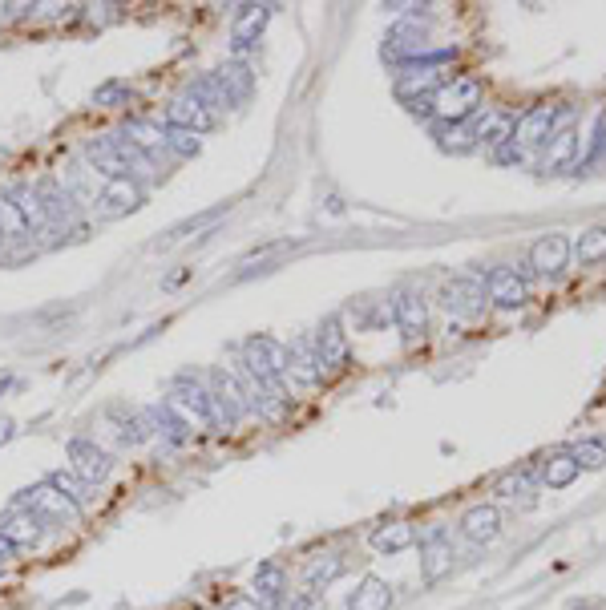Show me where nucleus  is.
I'll return each mask as SVG.
<instances>
[{"label":"nucleus","mask_w":606,"mask_h":610,"mask_svg":"<svg viewBox=\"0 0 606 610\" xmlns=\"http://www.w3.org/2000/svg\"><path fill=\"white\" fill-rule=\"evenodd\" d=\"M207 388H211V400H215V425L219 429H235L251 409L243 384L235 380V372L231 368H211L207 372Z\"/></svg>","instance_id":"nucleus-1"},{"label":"nucleus","mask_w":606,"mask_h":610,"mask_svg":"<svg viewBox=\"0 0 606 610\" xmlns=\"http://www.w3.org/2000/svg\"><path fill=\"white\" fill-rule=\"evenodd\" d=\"M477 106H481V85L473 77H453L433 93V114L453 126H461L469 114H477Z\"/></svg>","instance_id":"nucleus-2"},{"label":"nucleus","mask_w":606,"mask_h":610,"mask_svg":"<svg viewBox=\"0 0 606 610\" xmlns=\"http://www.w3.org/2000/svg\"><path fill=\"white\" fill-rule=\"evenodd\" d=\"M170 404L186 417V421H198V425H215V400H211V388L202 376L194 372H182L170 388Z\"/></svg>","instance_id":"nucleus-3"},{"label":"nucleus","mask_w":606,"mask_h":610,"mask_svg":"<svg viewBox=\"0 0 606 610\" xmlns=\"http://www.w3.org/2000/svg\"><path fill=\"white\" fill-rule=\"evenodd\" d=\"M21 510H29V514H37L41 522H77L81 518V510L65 497V493H57L49 481H41V485H29V489H21Z\"/></svg>","instance_id":"nucleus-4"},{"label":"nucleus","mask_w":606,"mask_h":610,"mask_svg":"<svg viewBox=\"0 0 606 610\" xmlns=\"http://www.w3.org/2000/svg\"><path fill=\"white\" fill-rule=\"evenodd\" d=\"M142 207V186L134 178H114L93 194V215L97 219H122Z\"/></svg>","instance_id":"nucleus-5"},{"label":"nucleus","mask_w":606,"mask_h":610,"mask_svg":"<svg viewBox=\"0 0 606 610\" xmlns=\"http://www.w3.org/2000/svg\"><path fill=\"white\" fill-rule=\"evenodd\" d=\"M417 546H421V574L429 578V582H441L449 570H453V538H449V530L445 526H425L421 530V538H417Z\"/></svg>","instance_id":"nucleus-6"},{"label":"nucleus","mask_w":606,"mask_h":610,"mask_svg":"<svg viewBox=\"0 0 606 610\" xmlns=\"http://www.w3.org/2000/svg\"><path fill=\"white\" fill-rule=\"evenodd\" d=\"M392 320H396L400 336L409 340V344L425 340V332H429V308H425L421 291H413V287H400V291L392 295Z\"/></svg>","instance_id":"nucleus-7"},{"label":"nucleus","mask_w":606,"mask_h":610,"mask_svg":"<svg viewBox=\"0 0 606 610\" xmlns=\"http://www.w3.org/2000/svg\"><path fill=\"white\" fill-rule=\"evenodd\" d=\"M65 453H69V461H73V473L85 481V485H101L110 477V469H114V457L101 449L97 441H89V437H73L69 445H65Z\"/></svg>","instance_id":"nucleus-8"},{"label":"nucleus","mask_w":606,"mask_h":610,"mask_svg":"<svg viewBox=\"0 0 606 610\" xmlns=\"http://www.w3.org/2000/svg\"><path fill=\"white\" fill-rule=\"evenodd\" d=\"M441 308L461 320H477L485 312V287L477 279H449L441 287Z\"/></svg>","instance_id":"nucleus-9"},{"label":"nucleus","mask_w":606,"mask_h":610,"mask_svg":"<svg viewBox=\"0 0 606 610\" xmlns=\"http://www.w3.org/2000/svg\"><path fill=\"white\" fill-rule=\"evenodd\" d=\"M37 198H41V211H45L49 227H77L81 207H77V198L69 194V186H61L57 178H45L37 186Z\"/></svg>","instance_id":"nucleus-10"},{"label":"nucleus","mask_w":606,"mask_h":610,"mask_svg":"<svg viewBox=\"0 0 606 610\" xmlns=\"http://www.w3.org/2000/svg\"><path fill=\"white\" fill-rule=\"evenodd\" d=\"M485 295H489V303H497V308L514 312V308H522V303L530 299V287H526V279L514 267H493L485 275Z\"/></svg>","instance_id":"nucleus-11"},{"label":"nucleus","mask_w":606,"mask_h":610,"mask_svg":"<svg viewBox=\"0 0 606 610\" xmlns=\"http://www.w3.org/2000/svg\"><path fill=\"white\" fill-rule=\"evenodd\" d=\"M166 126H174V130H190V134H207V130L219 126V114H211L198 97L182 93V97H174L170 106H166Z\"/></svg>","instance_id":"nucleus-12"},{"label":"nucleus","mask_w":606,"mask_h":610,"mask_svg":"<svg viewBox=\"0 0 606 610\" xmlns=\"http://www.w3.org/2000/svg\"><path fill=\"white\" fill-rule=\"evenodd\" d=\"M85 162L93 166V174H101L106 182H114V178H134L130 166H126V158H122V150H118V142H114V134L89 138V142H85Z\"/></svg>","instance_id":"nucleus-13"},{"label":"nucleus","mask_w":606,"mask_h":610,"mask_svg":"<svg viewBox=\"0 0 606 610\" xmlns=\"http://www.w3.org/2000/svg\"><path fill=\"white\" fill-rule=\"evenodd\" d=\"M566 263H570V239H566V235H558V231L542 235V239L530 247V267H534V275L554 279V275H562V271H566Z\"/></svg>","instance_id":"nucleus-14"},{"label":"nucleus","mask_w":606,"mask_h":610,"mask_svg":"<svg viewBox=\"0 0 606 610\" xmlns=\"http://www.w3.org/2000/svg\"><path fill=\"white\" fill-rule=\"evenodd\" d=\"M312 344H316V360H320V372H324V376H328V372H340V368L348 364V336H344V328H340L336 316L320 324V332H316Z\"/></svg>","instance_id":"nucleus-15"},{"label":"nucleus","mask_w":606,"mask_h":610,"mask_svg":"<svg viewBox=\"0 0 606 610\" xmlns=\"http://www.w3.org/2000/svg\"><path fill=\"white\" fill-rule=\"evenodd\" d=\"M267 17H271V5H239L235 25H231V37H235V45H231V49H235V61H239L243 53L255 49V41H259Z\"/></svg>","instance_id":"nucleus-16"},{"label":"nucleus","mask_w":606,"mask_h":610,"mask_svg":"<svg viewBox=\"0 0 606 610\" xmlns=\"http://www.w3.org/2000/svg\"><path fill=\"white\" fill-rule=\"evenodd\" d=\"M251 586H255V598L263 602V610H279L287 598V570L279 562H259Z\"/></svg>","instance_id":"nucleus-17"},{"label":"nucleus","mask_w":606,"mask_h":610,"mask_svg":"<svg viewBox=\"0 0 606 610\" xmlns=\"http://www.w3.org/2000/svg\"><path fill=\"white\" fill-rule=\"evenodd\" d=\"M421 49H425V25H417V21H400L384 37V57H392V61H413V57H421Z\"/></svg>","instance_id":"nucleus-18"},{"label":"nucleus","mask_w":606,"mask_h":610,"mask_svg":"<svg viewBox=\"0 0 606 610\" xmlns=\"http://www.w3.org/2000/svg\"><path fill=\"white\" fill-rule=\"evenodd\" d=\"M461 534L469 542H477V546L497 542V534H501V510H497V505H473V510L461 514Z\"/></svg>","instance_id":"nucleus-19"},{"label":"nucleus","mask_w":606,"mask_h":610,"mask_svg":"<svg viewBox=\"0 0 606 610\" xmlns=\"http://www.w3.org/2000/svg\"><path fill=\"white\" fill-rule=\"evenodd\" d=\"M554 130H558V110H554V106H534V110H526V114L518 118L514 142L522 138V146H542V142H550Z\"/></svg>","instance_id":"nucleus-20"},{"label":"nucleus","mask_w":606,"mask_h":610,"mask_svg":"<svg viewBox=\"0 0 606 610\" xmlns=\"http://www.w3.org/2000/svg\"><path fill=\"white\" fill-rule=\"evenodd\" d=\"M215 81L223 85V93H227L231 106H243V101H251V93H255V73H251L247 61H227V65H219V69H215Z\"/></svg>","instance_id":"nucleus-21"},{"label":"nucleus","mask_w":606,"mask_h":610,"mask_svg":"<svg viewBox=\"0 0 606 610\" xmlns=\"http://www.w3.org/2000/svg\"><path fill=\"white\" fill-rule=\"evenodd\" d=\"M287 372H291L299 384H320V380H324L320 360H316V344H312L308 336L291 340V348H287Z\"/></svg>","instance_id":"nucleus-22"},{"label":"nucleus","mask_w":606,"mask_h":610,"mask_svg":"<svg viewBox=\"0 0 606 610\" xmlns=\"http://www.w3.org/2000/svg\"><path fill=\"white\" fill-rule=\"evenodd\" d=\"M514 134H518V118L514 114H501V110L481 114L477 126H473V138L485 142V146H493V150H501L505 142H514Z\"/></svg>","instance_id":"nucleus-23"},{"label":"nucleus","mask_w":606,"mask_h":610,"mask_svg":"<svg viewBox=\"0 0 606 610\" xmlns=\"http://www.w3.org/2000/svg\"><path fill=\"white\" fill-rule=\"evenodd\" d=\"M146 417H150L154 433L166 437V445H186V441H190V421L174 409L170 400H162V404H154V409H146Z\"/></svg>","instance_id":"nucleus-24"},{"label":"nucleus","mask_w":606,"mask_h":610,"mask_svg":"<svg viewBox=\"0 0 606 610\" xmlns=\"http://www.w3.org/2000/svg\"><path fill=\"white\" fill-rule=\"evenodd\" d=\"M130 146H138L142 154H158V150H166V126H158V122H146V118H130L122 130H118Z\"/></svg>","instance_id":"nucleus-25"},{"label":"nucleus","mask_w":606,"mask_h":610,"mask_svg":"<svg viewBox=\"0 0 606 610\" xmlns=\"http://www.w3.org/2000/svg\"><path fill=\"white\" fill-rule=\"evenodd\" d=\"M574 158H578V130H574V126L554 130L550 142H546V162H542V166H546L550 174H562Z\"/></svg>","instance_id":"nucleus-26"},{"label":"nucleus","mask_w":606,"mask_h":610,"mask_svg":"<svg viewBox=\"0 0 606 610\" xmlns=\"http://www.w3.org/2000/svg\"><path fill=\"white\" fill-rule=\"evenodd\" d=\"M409 546H417V526L413 522H388V526L372 530V550L376 554H400Z\"/></svg>","instance_id":"nucleus-27"},{"label":"nucleus","mask_w":606,"mask_h":610,"mask_svg":"<svg viewBox=\"0 0 606 610\" xmlns=\"http://www.w3.org/2000/svg\"><path fill=\"white\" fill-rule=\"evenodd\" d=\"M344 570H348L344 554H320V558L308 562V570H303V586L316 590V594H324V590H328Z\"/></svg>","instance_id":"nucleus-28"},{"label":"nucleus","mask_w":606,"mask_h":610,"mask_svg":"<svg viewBox=\"0 0 606 610\" xmlns=\"http://www.w3.org/2000/svg\"><path fill=\"white\" fill-rule=\"evenodd\" d=\"M0 534H5L17 550H29V546L41 542V518L29 514V510H17V514H9L5 522H0Z\"/></svg>","instance_id":"nucleus-29"},{"label":"nucleus","mask_w":606,"mask_h":610,"mask_svg":"<svg viewBox=\"0 0 606 610\" xmlns=\"http://www.w3.org/2000/svg\"><path fill=\"white\" fill-rule=\"evenodd\" d=\"M388 606H392V586L376 574H368L360 582V590L348 598V610H388Z\"/></svg>","instance_id":"nucleus-30"},{"label":"nucleus","mask_w":606,"mask_h":610,"mask_svg":"<svg viewBox=\"0 0 606 610\" xmlns=\"http://www.w3.org/2000/svg\"><path fill=\"white\" fill-rule=\"evenodd\" d=\"M29 235V219L13 202V194H0V243H17Z\"/></svg>","instance_id":"nucleus-31"},{"label":"nucleus","mask_w":606,"mask_h":610,"mask_svg":"<svg viewBox=\"0 0 606 610\" xmlns=\"http://www.w3.org/2000/svg\"><path fill=\"white\" fill-rule=\"evenodd\" d=\"M227 215V207H215V211H202V215H194V219H186V223H178L166 239H158V247H174V243H182V239H190V235H198V231H211V227H219V219Z\"/></svg>","instance_id":"nucleus-32"},{"label":"nucleus","mask_w":606,"mask_h":610,"mask_svg":"<svg viewBox=\"0 0 606 610\" xmlns=\"http://www.w3.org/2000/svg\"><path fill=\"white\" fill-rule=\"evenodd\" d=\"M186 93H190V97H198V101H202V106H207L211 114H219V110H231V101H227L223 85L215 81V73H202V77H194Z\"/></svg>","instance_id":"nucleus-33"},{"label":"nucleus","mask_w":606,"mask_h":610,"mask_svg":"<svg viewBox=\"0 0 606 610\" xmlns=\"http://www.w3.org/2000/svg\"><path fill=\"white\" fill-rule=\"evenodd\" d=\"M570 255H574L582 267L602 263V259H606V227H590V231H582L578 243L570 247Z\"/></svg>","instance_id":"nucleus-34"},{"label":"nucleus","mask_w":606,"mask_h":610,"mask_svg":"<svg viewBox=\"0 0 606 610\" xmlns=\"http://www.w3.org/2000/svg\"><path fill=\"white\" fill-rule=\"evenodd\" d=\"M578 473H582V469H578L574 453H554V457L546 461V469H542V481H546L550 489H566V485H574Z\"/></svg>","instance_id":"nucleus-35"},{"label":"nucleus","mask_w":606,"mask_h":610,"mask_svg":"<svg viewBox=\"0 0 606 610\" xmlns=\"http://www.w3.org/2000/svg\"><path fill=\"white\" fill-rule=\"evenodd\" d=\"M49 485L57 489V493H65L73 505H77V510H85V505L93 501V493H89V485L77 477V473H65V469H57L53 477H49Z\"/></svg>","instance_id":"nucleus-36"},{"label":"nucleus","mask_w":606,"mask_h":610,"mask_svg":"<svg viewBox=\"0 0 606 610\" xmlns=\"http://www.w3.org/2000/svg\"><path fill=\"white\" fill-rule=\"evenodd\" d=\"M114 417H118V441H122V445H142V441L154 433L146 409H142V413H130V417H122V413H114Z\"/></svg>","instance_id":"nucleus-37"},{"label":"nucleus","mask_w":606,"mask_h":610,"mask_svg":"<svg viewBox=\"0 0 606 610\" xmlns=\"http://www.w3.org/2000/svg\"><path fill=\"white\" fill-rule=\"evenodd\" d=\"M130 101H134V93L122 81H106L93 93V106H101V110H118V106H130Z\"/></svg>","instance_id":"nucleus-38"},{"label":"nucleus","mask_w":606,"mask_h":610,"mask_svg":"<svg viewBox=\"0 0 606 610\" xmlns=\"http://www.w3.org/2000/svg\"><path fill=\"white\" fill-rule=\"evenodd\" d=\"M166 150L178 154V158H198L202 142H198V134H190V130H174V126H166Z\"/></svg>","instance_id":"nucleus-39"},{"label":"nucleus","mask_w":606,"mask_h":610,"mask_svg":"<svg viewBox=\"0 0 606 610\" xmlns=\"http://www.w3.org/2000/svg\"><path fill=\"white\" fill-rule=\"evenodd\" d=\"M497 493H505V497H530V493H534V473H530V469L505 473V477L497 481Z\"/></svg>","instance_id":"nucleus-40"},{"label":"nucleus","mask_w":606,"mask_h":610,"mask_svg":"<svg viewBox=\"0 0 606 610\" xmlns=\"http://www.w3.org/2000/svg\"><path fill=\"white\" fill-rule=\"evenodd\" d=\"M574 461H578V469L598 473V469L606 465V445H602V441H582V445L574 449Z\"/></svg>","instance_id":"nucleus-41"},{"label":"nucleus","mask_w":606,"mask_h":610,"mask_svg":"<svg viewBox=\"0 0 606 610\" xmlns=\"http://www.w3.org/2000/svg\"><path fill=\"white\" fill-rule=\"evenodd\" d=\"M283 602H287V610H328L324 594H316V590H295V594L283 598Z\"/></svg>","instance_id":"nucleus-42"},{"label":"nucleus","mask_w":606,"mask_h":610,"mask_svg":"<svg viewBox=\"0 0 606 610\" xmlns=\"http://www.w3.org/2000/svg\"><path fill=\"white\" fill-rule=\"evenodd\" d=\"M441 146L445 150H469L473 146V130L469 126H453V130L441 134Z\"/></svg>","instance_id":"nucleus-43"},{"label":"nucleus","mask_w":606,"mask_h":610,"mask_svg":"<svg viewBox=\"0 0 606 610\" xmlns=\"http://www.w3.org/2000/svg\"><path fill=\"white\" fill-rule=\"evenodd\" d=\"M17 554H21V550H17V546H13L5 534H0V570H9V566L17 562Z\"/></svg>","instance_id":"nucleus-44"},{"label":"nucleus","mask_w":606,"mask_h":610,"mask_svg":"<svg viewBox=\"0 0 606 610\" xmlns=\"http://www.w3.org/2000/svg\"><path fill=\"white\" fill-rule=\"evenodd\" d=\"M522 158V150H518V142H505L501 150H497V162H518Z\"/></svg>","instance_id":"nucleus-45"},{"label":"nucleus","mask_w":606,"mask_h":610,"mask_svg":"<svg viewBox=\"0 0 606 610\" xmlns=\"http://www.w3.org/2000/svg\"><path fill=\"white\" fill-rule=\"evenodd\" d=\"M13 433H17V425H13L9 417H0V445H5V441H9Z\"/></svg>","instance_id":"nucleus-46"},{"label":"nucleus","mask_w":606,"mask_h":610,"mask_svg":"<svg viewBox=\"0 0 606 610\" xmlns=\"http://www.w3.org/2000/svg\"><path fill=\"white\" fill-rule=\"evenodd\" d=\"M223 610H255V606H251V598H231Z\"/></svg>","instance_id":"nucleus-47"}]
</instances>
